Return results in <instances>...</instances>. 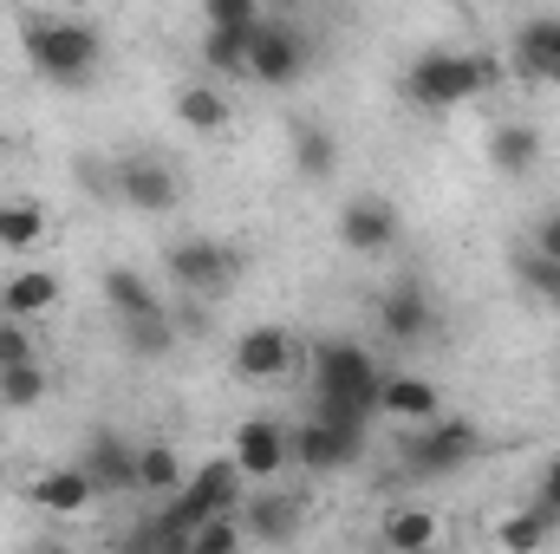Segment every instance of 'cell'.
I'll return each instance as SVG.
<instances>
[{
	"mask_svg": "<svg viewBox=\"0 0 560 554\" xmlns=\"http://www.w3.org/2000/svg\"><path fill=\"white\" fill-rule=\"evenodd\" d=\"M85 476H92V489L98 496H125V489H138V443H125V430H92L85 437V450L72 457Z\"/></svg>",
	"mask_w": 560,
	"mask_h": 554,
	"instance_id": "4fadbf2b",
	"label": "cell"
},
{
	"mask_svg": "<svg viewBox=\"0 0 560 554\" xmlns=\"http://www.w3.org/2000/svg\"><path fill=\"white\" fill-rule=\"evenodd\" d=\"M118 203L138 216H170L183 203V170L163 157H118Z\"/></svg>",
	"mask_w": 560,
	"mask_h": 554,
	"instance_id": "8fae6325",
	"label": "cell"
},
{
	"mask_svg": "<svg viewBox=\"0 0 560 554\" xmlns=\"http://www.w3.org/2000/svg\"><path fill=\"white\" fill-rule=\"evenodd\" d=\"M59 307V275H46V268H20V275H7L0 287V320H39V313H52Z\"/></svg>",
	"mask_w": 560,
	"mask_h": 554,
	"instance_id": "d6986e66",
	"label": "cell"
},
{
	"mask_svg": "<svg viewBox=\"0 0 560 554\" xmlns=\"http://www.w3.org/2000/svg\"><path fill=\"white\" fill-rule=\"evenodd\" d=\"M26 503L46 509V516H79V509L98 503V489H92V476H85L79 463H59V470H46V476L26 483Z\"/></svg>",
	"mask_w": 560,
	"mask_h": 554,
	"instance_id": "2e32d148",
	"label": "cell"
},
{
	"mask_svg": "<svg viewBox=\"0 0 560 554\" xmlns=\"http://www.w3.org/2000/svg\"><path fill=\"white\" fill-rule=\"evenodd\" d=\"M515 280H522L535 300H548V307L560 313V262H541L535 249H522V255H515Z\"/></svg>",
	"mask_w": 560,
	"mask_h": 554,
	"instance_id": "f546056e",
	"label": "cell"
},
{
	"mask_svg": "<svg viewBox=\"0 0 560 554\" xmlns=\"http://www.w3.org/2000/svg\"><path fill=\"white\" fill-rule=\"evenodd\" d=\"M378 385H385V366L372 346H359V339H319L313 346V417L319 424L372 437Z\"/></svg>",
	"mask_w": 560,
	"mask_h": 554,
	"instance_id": "6da1fadb",
	"label": "cell"
},
{
	"mask_svg": "<svg viewBox=\"0 0 560 554\" xmlns=\"http://www.w3.org/2000/svg\"><path fill=\"white\" fill-rule=\"evenodd\" d=\"M535 509H541V516H548V522L560 529V457H548V463H541V483H535Z\"/></svg>",
	"mask_w": 560,
	"mask_h": 554,
	"instance_id": "836d02e7",
	"label": "cell"
},
{
	"mask_svg": "<svg viewBox=\"0 0 560 554\" xmlns=\"http://www.w3.org/2000/svg\"><path fill=\"white\" fill-rule=\"evenodd\" d=\"M398 235H405V222H398V203L392 196H346V209H339V242L352 249V255H392L398 249Z\"/></svg>",
	"mask_w": 560,
	"mask_h": 554,
	"instance_id": "30bf717a",
	"label": "cell"
},
{
	"mask_svg": "<svg viewBox=\"0 0 560 554\" xmlns=\"http://www.w3.org/2000/svg\"><path fill=\"white\" fill-rule=\"evenodd\" d=\"M489 163H495L502 176H528V170L541 163V131L522 125V118L495 125V131H489Z\"/></svg>",
	"mask_w": 560,
	"mask_h": 554,
	"instance_id": "7402d4cb",
	"label": "cell"
},
{
	"mask_svg": "<svg viewBox=\"0 0 560 554\" xmlns=\"http://www.w3.org/2000/svg\"><path fill=\"white\" fill-rule=\"evenodd\" d=\"M378 417H405V424H436L443 417V392L418 379V372H385L378 385Z\"/></svg>",
	"mask_w": 560,
	"mask_h": 554,
	"instance_id": "e0dca14e",
	"label": "cell"
},
{
	"mask_svg": "<svg viewBox=\"0 0 560 554\" xmlns=\"http://www.w3.org/2000/svg\"><path fill=\"white\" fill-rule=\"evenodd\" d=\"M183 549H189V554H248V535H242V522H235V516H215V522H202Z\"/></svg>",
	"mask_w": 560,
	"mask_h": 554,
	"instance_id": "4dcf8cb0",
	"label": "cell"
},
{
	"mask_svg": "<svg viewBox=\"0 0 560 554\" xmlns=\"http://www.w3.org/2000/svg\"><path fill=\"white\" fill-rule=\"evenodd\" d=\"M196 59L209 79H248V33H202Z\"/></svg>",
	"mask_w": 560,
	"mask_h": 554,
	"instance_id": "83f0119b",
	"label": "cell"
},
{
	"mask_svg": "<svg viewBox=\"0 0 560 554\" xmlns=\"http://www.w3.org/2000/svg\"><path fill=\"white\" fill-rule=\"evenodd\" d=\"M183 554H189V549H183Z\"/></svg>",
	"mask_w": 560,
	"mask_h": 554,
	"instance_id": "d590c367",
	"label": "cell"
},
{
	"mask_svg": "<svg viewBox=\"0 0 560 554\" xmlns=\"http://www.w3.org/2000/svg\"><path fill=\"white\" fill-rule=\"evenodd\" d=\"M202 20H209V33H255L261 26V7L255 0H209Z\"/></svg>",
	"mask_w": 560,
	"mask_h": 554,
	"instance_id": "1f68e13d",
	"label": "cell"
},
{
	"mask_svg": "<svg viewBox=\"0 0 560 554\" xmlns=\"http://www.w3.org/2000/svg\"><path fill=\"white\" fill-rule=\"evenodd\" d=\"M555 535H560V529L541 516V509H535V503H522L515 516H502V522H495V542H502V554H541Z\"/></svg>",
	"mask_w": 560,
	"mask_h": 554,
	"instance_id": "4316f807",
	"label": "cell"
},
{
	"mask_svg": "<svg viewBox=\"0 0 560 554\" xmlns=\"http://www.w3.org/2000/svg\"><path fill=\"white\" fill-rule=\"evenodd\" d=\"M229 457H235V470L261 489V483H275L280 470L293 463V424H280L275 412H248L235 424V437H229Z\"/></svg>",
	"mask_w": 560,
	"mask_h": 554,
	"instance_id": "ba28073f",
	"label": "cell"
},
{
	"mask_svg": "<svg viewBox=\"0 0 560 554\" xmlns=\"http://www.w3.org/2000/svg\"><path fill=\"white\" fill-rule=\"evenodd\" d=\"M482 450H489V443H482V430H476L469 417H436V424H418V430L405 437V470H411V476H456V470H469Z\"/></svg>",
	"mask_w": 560,
	"mask_h": 554,
	"instance_id": "5b68a950",
	"label": "cell"
},
{
	"mask_svg": "<svg viewBox=\"0 0 560 554\" xmlns=\"http://www.w3.org/2000/svg\"><path fill=\"white\" fill-rule=\"evenodd\" d=\"M235 522H242V535H248V542L280 549V542H293V535H300V503H293L287 489H275V483H261L255 496H242Z\"/></svg>",
	"mask_w": 560,
	"mask_h": 554,
	"instance_id": "9a60e30c",
	"label": "cell"
},
{
	"mask_svg": "<svg viewBox=\"0 0 560 554\" xmlns=\"http://www.w3.org/2000/svg\"><path fill=\"white\" fill-rule=\"evenodd\" d=\"M183 483H189V463L176 457V443H143V450H138V496L170 503Z\"/></svg>",
	"mask_w": 560,
	"mask_h": 554,
	"instance_id": "603a6c76",
	"label": "cell"
},
{
	"mask_svg": "<svg viewBox=\"0 0 560 554\" xmlns=\"http://www.w3.org/2000/svg\"><path fill=\"white\" fill-rule=\"evenodd\" d=\"M229 118H235V105H229V92H222L215 79H189V85H176V125L215 138V131H229Z\"/></svg>",
	"mask_w": 560,
	"mask_h": 554,
	"instance_id": "ac0fdd59",
	"label": "cell"
},
{
	"mask_svg": "<svg viewBox=\"0 0 560 554\" xmlns=\"http://www.w3.org/2000/svg\"><path fill=\"white\" fill-rule=\"evenodd\" d=\"M105 307H112V320H138V313H170L163 300H156V287L138 275V268H105Z\"/></svg>",
	"mask_w": 560,
	"mask_h": 554,
	"instance_id": "484cf974",
	"label": "cell"
},
{
	"mask_svg": "<svg viewBox=\"0 0 560 554\" xmlns=\"http://www.w3.org/2000/svg\"><path fill=\"white\" fill-rule=\"evenodd\" d=\"M39 242H46V203H33V196L0 203V249L7 255H33Z\"/></svg>",
	"mask_w": 560,
	"mask_h": 554,
	"instance_id": "cb8c5ba5",
	"label": "cell"
},
{
	"mask_svg": "<svg viewBox=\"0 0 560 554\" xmlns=\"http://www.w3.org/2000/svg\"><path fill=\"white\" fill-rule=\"evenodd\" d=\"M509 59L522 79L535 85H560V13H528L509 39Z\"/></svg>",
	"mask_w": 560,
	"mask_h": 554,
	"instance_id": "5bb4252c",
	"label": "cell"
},
{
	"mask_svg": "<svg viewBox=\"0 0 560 554\" xmlns=\"http://www.w3.org/2000/svg\"><path fill=\"white\" fill-rule=\"evenodd\" d=\"M502 85V59L495 53H450V46H430L405 66V99L418 112H456L482 92Z\"/></svg>",
	"mask_w": 560,
	"mask_h": 554,
	"instance_id": "3957f363",
	"label": "cell"
},
{
	"mask_svg": "<svg viewBox=\"0 0 560 554\" xmlns=\"http://www.w3.org/2000/svg\"><path fill=\"white\" fill-rule=\"evenodd\" d=\"M13 366H39V346L20 320H0V372H13Z\"/></svg>",
	"mask_w": 560,
	"mask_h": 554,
	"instance_id": "d6a6232c",
	"label": "cell"
},
{
	"mask_svg": "<svg viewBox=\"0 0 560 554\" xmlns=\"http://www.w3.org/2000/svg\"><path fill=\"white\" fill-rule=\"evenodd\" d=\"M300 72H306V33L287 13H261V26L248 33V79L268 92H287L300 85Z\"/></svg>",
	"mask_w": 560,
	"mask_h": 554,
	"instance_id": "8992f818",
	"label": "cell"
},
{
	"mask_svg": "<svg viewBox=\"0 0 560 554\" xmlns=\"http://www.w3.org/2000/svg\"><path fill=\"white\" fill-rule=\"evenodd\" d=\"M293 170L306 176V183H332V170H339V138L326 131V125H293Z\"/></svg>",
	"mask_w": 560,
	"mask_h": 554,
	"instance_id": "d4e9b609",
	"label": "cell"
},
{
	"mask_svg": "<svg viewBox=\"0 0 560 554\" xmlns=\"http://www.w3.org/2000/svg\"><path fill=\"white\" fill-rule=\"evenodd\" d=\"M20 53L46 85H85L105 59V33L79 13H26L20 20Z\"/></svg>",
	"mask_w": 560,
	"mask_h": 554,
	"instance_id": "7a4b0ae2",
	"label": "cell"
},
{
	"mask_svg": "<svg viewBox=\"0 0 560 554\" xmlns=\"http://www.w3.org/2000/svg\"><path fill=\"white\" fill-rule=\"evenodd\" d=\"M365 443H372V437H352V430H332V424H319V417H300V424H293V470H306V476L352 470V463L365 457Z\"/></svg>",
	"mask_w": 560,
	"mask_h": 554,
	"instance_id": "7c38bea8",
	"label": "cell"
},
{
	"mask_svg": "<svg viewBox=\"0 0 560 554\" xmlns=\"http://www.w3.org/2000/svg\"><path fill=\"white\" fill-rule=\"evenodd\" d=\"M46 399V366H13V372H0V405L7 412H33Z\"/></svg>",
	"mask_w": 560,
	"mask_h": 554,
	"instance_id": "f1b7e54d",
	"label": "cell"
},
{
	"mask_svg": "<svg viewBox=\"0 0 560 554\" xmlns=\"http://www.w3.org/2000/svg\"><path fill=\"white\" fill-rule=\"evenodd\" d=\"M535 255H541V262H560V209L535 229Z\"/></svg>",
	"mask_w": 560,
	"mask_h": 554,
	"instance_id": "e575fe53",
	"label": "cell"
},
{
	"mask_svg": "<svg viewBox=\"0 0 560 554\" xmlns=\"http://www.w3.org/2000/svg\"><path fill=\"white\" fill-rule=\"evenodd\" d=\"M293 366H300V339H293L287 326H275V320L248 326V333L229 346V372H235L242 385H280Z\"/></svg>",
	"mask_w": 560,
	"mask_h": 554,
	"instance_id": "9c48e42d",
	"label": "cell"
},
{
	"mask_svg": "<svg viewBox=\"0 0 560 554\" xmlns=\"http://www.w3.org/2000/svg\"><path fill=\"white\" fill-rule=\"evenodd\" d=\"M372 320H378V333L392 339V346H423V339H436V300H430V287L418 275H398L392 287H378V300H372Z\"/></svg>",
	"mask_w": 560,
	"mask_h": 554,
	"instance_id": "52a82bcc",
	"label": "cell"
},
{
	"mask_svg": "<svg viewBox=\"0 0 560 554\" xmlns=\"http://www.w3.org/2000/svg\"><path fill=\"white\" fill-rule=\"evenodd\" d=\"M176 320L170 313H138V320H118V346L131 353V359H143V366H156V359H170L176 353Z\"/></svg>",
	"mask_w": 560,
	"mask_h": 554,
	"instance_id": "ffe728a7",
	"label": "cell"
},
{
	"mask_svg": "<svg viewBox=\"0 0 560 554\" xmlns=\"http://www.w3.org/2000/svg\"><path fill=\"white\" fill-rule=\"evenodd\" d=\"M163 275H170V287H176L183 300L215 307V300L242 280V255H235L229 242H215V235H183V242L163 249Z\"/></svg>",
	"mask_w": 560,
	"mask_h": 554,
	"instance_id": "277c9868",
	"label": "cell"
},
{
	"mask_svg": "<svg viewBox=\"0 0 560 554\" xmlns=\"http://www.w3.org/2000/svg\"><path fill=\"white\" fill-rule=\"evenodd\" d=\"M385 549L392 554H436L443 549V522L430 509H418V503H405V509L385 516Z\"/></svg>",
	"mask_w": 560,
	"mask_h": 554,
	"instance_id": "44dd1931",
	"label": "cell"
}]
</instances>
